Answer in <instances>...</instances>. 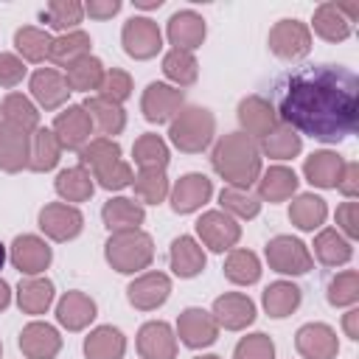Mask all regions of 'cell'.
<instances>
[{"instance_id": "6da1fadb", "label": "cell", "mask_w": 359, "mask_h": 359, "mask_svg": "<svg viewBox=\"0 0 359 359\" xmlns=\"http://www.w3.org/2000/svg\"><path fill=\"white\" fill-rule=\"evenodd\" d=\"M275 115L283 126L323 143H339L356 132L359 79L342 65H306L275 84Z\"/></svg>"}, {"instance_id": "7a4b0ae2", "label": "cell", "mask_w": 359, "mask_h": 359, "mask_svg": "<svg viewBox=\"0 0 359 359\" xmlns=\"http://www.w3.org/2000/svg\"><path fill=\"white\" fill-rule=\"evenodd\" d=\"M210 163H213V171L230 188L250 191V185H255L258 177H261V151H258V143L252 137H247L244 132L224 135L213 146Z\"/></svg>"}, {"instance_id": "3957f363", "label": "cell", "mask_w": 359, "mask_h": 359, "mask_svg": "<svg viewBox=\"0 0 359 359\" xmlns=\"http://www.w3.org/2000/svg\"><path fill=\"white\" fill-rule=\"evenodd\" d=\"M104 258L115 272L135 275L140 269H149V264L154 261V241L143 230L109 233V238L104 244Z\"/></svg>"}, {"instance_id": "277c9868", "label": "cell", "mask_w": 359, "mask_h": 359, "mask_svg": "<svg viewBox=\"0 0 359 359\" xmlns=\"http://www.w3.org/2000/svg\"><path fill=\"white\" fill-rule=\"evenodd\" d=\"M213 135H216V118L205 107H182L168 123V140L185 154L205 151Z\"/></svg>"}, {"instance_id": "5b68a950", "label": "cell", "mask_w": 359, "mask_h": 359, "mask_svg": "<svg viewBox=\"0 0 359 359\" xmlns=\"http://www.w3.org/2000/svg\"><path fill=\"white\" fill-rule=\"evenodd\" d=\"M266 264L280 275H306L314 264L309 247L294 236H275L266 241Z\"/></svg>"}, {"instance_id": "8992f818", "label": "cell", "mask_w": 359, "mask_h": 359, "mask_svg": "<svg viewBox=\"0 0 359 359\" xmlns=\"http://www.w3.org/2000/svg\"><path fill=\"white\" fill-rule=\"evenodd\" d=\"M269 50L278 56V59H286V62H297L303 56H309L311 50V28L300 20H278L272 28H269Z\"/></svg>"}, {"instance_id": "52a82bcc", "label": "cell", "mask_w": 359, "mask_h": 359, "mask_svg": "<svg viewBox=\"0 0 359 359\" xmlns=\"http://www.w3.org/2000/svg\"><path fill=\"white\" fill-rule=\"evenodd\" d=\"M196 236L199 241L213 250V252H224V250H233L241 238V224L227 216L224 210H205L199 219H196Z\"/></svg>"}, {"instance_id": "ba28073f", "label": "cell", "mask_w": 359, "mask_h": 359, "mask_svg": "<svg viewBox=\"0 0 359 359\" xmlns=\"http://www.w3.org/2000/svg\"><path fill=\"white\" fill-rule=\"evenodd\" d=\"M121 45L132 59H151L163 48V34L149 17H129L121 28Z\"/></svg>"}, {"instance_id": "9c48e42d", "label": "cell", "mask_w": 359, "mask_h": 359, "mask_svg": "<svg viewBox=\"0 0 359 359\" xmlns=\"http://www.w3.org/2000/svg\"><path fill=\"white\" fill-rule=\"evenodd\" d=\"M182 107H185L182 90H177L174 84H165V81H151L140 98V112L149 123H165V121L171 123V118Z\"/></svg>"}, {"instance_id": "30bf717a", "label": "cell", "mask_w": 359, "mask_h": 359, "mask_svg": "<svg viewBox=\"0 0 359 359\" xmlns=\"http://www.w3.org/2000/svg\"><path fill=\"white\" fill-rule=\"evenodd\" d=\"M84 227V216L76 205L67 202H48L39 210V230L50 238V241H70L81 233Z\"/></svg>"}, {"instance_id": "8fae6325", "label": "cell", "mask_w": 359, "mask_h": 359, "mask_svg": "<svg viewBox=\"0 0 359 359\" xmlns=\"http://www.w3.org/2000/svg\"><path fill=\"white\" fill-rule=\"evenodd\" d=\"M177 337H180V342L185 348L199 351V348H208V345L216 342L219 325H216V320H213L210 311H205L199 306H188L177 317Z\"/></svg>"}, {"instance_id": "7c38bea8", "label": "cell", "mask_w": 359, "mask_h": 359, "mask_svg": "<svg viewBox=\"0 0 359 359\" xmlns=\"http://www.w3.org/2000/svg\"><path fill=\"white\" fill-rule=\"evenodd\" d=\"M53 135H56L62 149L81 151L93 135V121L87 115V109L81 104H67L53 121Z\"/></svg>"}, {"instance_id": "4fadbf2b", "label": "cell", "mask_w": 359, "mask_h": 359, "mask_svg": "<svg viewBox=\"0 0 359 359\" xmlns=\"http://www.w3.org/2000/svg\"><path fill=\"white\" fill-rule=\"evenodd\" d=\"M8 258H11L14 269H20L22 275L34 278V275H39V272H45V269L50 266L53 252H50V247H48L45 238L31 236V233H22V236H17V238L11 241Z\"/></svg>"}, {"instance_id": "5bb4252c", "label": "cell", "mask_w": 359, "mask_h": 359, "mask_svg": "<svg viewBox=\"0 0 359 359\" xmlns=\"http://www.w3.org/2000/svg\"><path fill=\"white\" fill-rule=\"evenodd\" d=\"M236 118H238L244 135L252 137V140H255V137L261 140V137H266L272 129L280 126V121H278V115H275V107H272L264 95H244V98L238 101Z\"/></svg>"}, {"instance_id": "9a60e30c", "label": "cell", "mask_w": 359, "mask_h": 359, "mask_svg": "<svg viewBox=\"0 0 359 359\" xmlns=\"http://www.w3.org/2000/svg\"><path fill=\"white\" fill-rule=\"evenodd\" d=\"M171 294V278L165 272H143L126 286V300L137 311H154L160 309Z\"/></svg>"}, {"instance_id": "2e32d148", "label": "cell", "mask_w": 359, "mask_h": 359, "mask_svg": "<svg viewBox=\"0 0 359 359\" xmlns=\"http://www.w3.org/2000/svg\"><path fill=\"white\" fill-rule=\"evenodd\" d=\"M294 348L303 359H337L339 339L337 331L325 323H306L294 334Z\"/></svg>"}, {"instance_id": "e0dca14e", "label": "cell", "mask_w": 359, "mask_h": 359, "mask_svg": "<svg viewBox=\"0 0 359 359\" xmlns=\"http://www.w3.org/2000/svg\"><path fill=\"white\" fill-rule=\"evenodd\" d=\"M140 359H177V334L165 320H149L137 331Z\"/></svg>"}, {"instance_id": "ac0fdd59", "label": "cell", "mask_w": 359, "mask_h": 359, "mask_svg": "<svg viewBox=\"0 0 359 359\" xmlns=\"http://www.w3.org/2000/svg\"><path fill=\"white\" fill-rule=\"evenodd\" d=\"M168 194H171V210L174 213H194L213 196V182L205 174L191 171V174H182Z\"/></svg>"}, {"instance_id": "d6986e66", "label": "cell", "mask_w": 359, "mask_h": 359, "mask_svg": "<svg viewBox=\"0 0 359 359\" xmlns=\"http://www.w3.org/2000/svg\"><path fill=\"white\" fill-rule=\"evenodd\" d=\"M213 320L219 328L241 331L255 320V303L241 292H224L213 300Z\"/></svg>"}, {"instance_id": "ffe728a7", "label": "cell", "mask_w": 359, "mask_h": 359, "mask_svg": "<svg viewBox=\"0 0 359 359\" xmlns=\"http://www.w3.org/2000/svg\"><path fill=\"white\" fill-rule=\"evenodd\" d=\"M20 351L28 359H56V353L62 351V337L50 323L34 320L20 331Z\"/></svg>"}, {"instance_id": "44dd1931", "label": "cell", "mask_w": 359, "mask_h": 359, "mask_svg": "<svg viewBox=\"0 0 359 359\" xmlns=\"http://www.w3.org/2000/svg\"><path fill=\"white\" fill-rule=\"evenodd\" d=\"M165 34H168V42L180 50H194L205 42V34H208V25L202 20V14L191 11V8H182V11H174L168 17V25H165Z\"/></svg>"}, {"instance_id": "7402d4cb", "label": "cell", "mask_w": 359, "mask_h": 359, "mask_svg": "<svg viewBox=\"0 0 359 359\" xmlns=\"http://www.w3.org/2000/svg\"><path fill=\"white\" fill-rule=\"evenodd\" d=\"M28 90L34 95V101L42 107V109H59L62 104H67V95H70V87L65 81V76L53 67H39L31 73V81H28Z\"/></svg>"}, {"instance_id": "603a6c76", "label": "cell", "mask_w": 359, "mask_h": 359, "mask_svg": "<svg viewBox=\"0 0 359 359\" xmlns=\"http://www.w3.org/2000/svg\"><path fill=\"white\" fill-rule=\"evenodd\" d=\"M95 300L79 289L65 292L56 303V323L67 331H81L95 320Z\"/></svg>"}, {"instance_id": "cb8c5ba5", "label": "cell", "mask_w": 359, "mask_h": 359, "mask_svg": "<svg viewBox=\"0 0 359 359\" xmlns=\"http://www.w3.org/2000/svg\"><path fill=\"white\" fill-rule=\"evenodd\" d=\"M345 171V160L337 151H311L303 163V174L314 188H337Z\"/></svg>"}, {"instance_id": "d4e9b609", "label": "cell", "mask_w": 359, "mask_h": 359, "mask_svg": "<svg viewBox=\"0 0 359 359\" xmlns=\"http://www.w3.org/2000/svg\"><path fill=\"white\" fill-rule=\"evenodd\" d=\"M101 219L107 224L109 233H123V230H140L146 210L140 202L129 199V196H112L104 202L101 208Z\"/></svg>"}, {"instance_id": "484cf974", "label": "cell", "mask_w": 359, "mask_h": 359, "mask_svg": "<svg viewBox=\"0 0 359 359\" xmlns=\"http://www.w3.org/2000/svg\"><path fill=\"white\" fill-rule=\"evenodd\" d=\"M168 261H171V269L177 278H196L208 264L205 250L194 236H177L171 241Z\"/></svg>"}, {"instance_id": "4316f807", "label": "cell", "mask_w": 359, "mask_h": 359, "mask_svg": "<svg viewBox=\"0 0 359 359\" xmlns=\"http://www.w3.org/2000/svg\"><path fill=\"white\" fill-rule=\"evenodd\" d=\"M0 121L25 135H34L39 129V112H36L34 101L22 93H8L0 101Z\"/></svg>"}, {"instance_id": "83f0119b", "label": "cell", "mask_w": 359, "mask_h": 359, "mask_svg": "<svg viewBox=\"0 0 359 359\" xmlns=\"http://www.w3.org/2000/svg\"><path fill=\"white\" fill-rule=\"evenodd\" d=\"M93 121V129L101 132V137H112V135H121L123 126H126V112L121 104H112L101 95H87L84 104H81Z\"/></svg>"}, {"instance_id": "f1b7e54d", "label": "cell", "mask_w": 359, "mask_h": 359, "mask_svg": "<svg viewBox=\"0 0 359 359\" xmlns=\"http://www.w3.org/2000/svg\"><path fill=\"white\" fill-rule=\"evenodd\" d=\"M297 174L286 165H269L258 177V199L261 202H286L297 191Z\"/></svg>"}, {"instance_id": "f546056e", "label": "cell", "mask_w": 359, "mask_h": 359, "mask_svg": "<svg viewBox=\"0 0 359 359\" xmlns=\"http://www.w3.org/2000/svg\"><path fill=\"white\" fill-rule=\"evenodd\" d=\"M126 337L115 325H98L84 337V356L87 359H123Z\"/></svg>"}, {"instance_id": "4dcf8cb0", "label": "cell", "mask_w": 359, "mask_h": 359, "mask_svg": "<svg viewBox=\"0 0 359 359\" xmlns=\"http://www.w3.org/2000/svg\"><path fill=\"white\" fill-rule=\"evenodd\" d=\"M28 157H31V135L17 132V129L3 123V129H0V168L8 174H17V171L28 168Z\"/></svg>"}, {"instance_id": "1f68e13d", "label": "cell", "mask_w": 359, "mask_h": 359, "mask_svg": "<svg viewBox=\"0 0 359 359\" xmlns=\"http://www.w3.org/2000/svg\"><path fill=\"white\" fill-rule=\"evenodd\" d=\"M53 188L67 205L70 202H87L93 196V191H95V180L84 165H70V168H62L56 174Z\"/></svg>"}, {"instance_id": "d6a6232c", "label": "cell", "mask_w": 359, "mask_h": 359, "mask_svg": "<svg viewBox=\"0 0 359 359\" xmlns=\"http://www.w3.org/2000/svg\"><path fill=\"white\" fill-rule=\"evenodd\" d=\"M328 216V205L323 196L317 194H297L289 205V219L297 230H306V233H314L317 227H323Z\"/></svg>"}, {"instance_id": "836d02e7", "label": "cell", "mask_w": 359, "mask_h": 359, "mask_svg": "<svg viewBox=\"0 0 359 359\" xmlns=\"http://www.w3.org/2000/svg\"><path fill=\"white\" fill-rule=\"evenodd\" d=\"M300 300H303V292H300V286L292 283V280H275V283H269V286L264 289V294H261L264 311H266L269 317H275V320L289 317V314L300 306Z\"/></svg>"}, {"instance_id": "e575fe53", "label": "cell", "mask_w": 359, "mask_h": 359, "mask_svg": "<svg viewBox=\"0 0 359 359\" xmlns=\"http://www.w3.org/2000/svg\"><path fill=\"white\" fill-rule=\"evenodd\" d=\"M314 255L325 266H342L353 258V244L334 227H325L314 236Z\"/></svg>"}, {"instance_id": "d590c367", "label": "cell", "mask_w": 359, "mask_h": 359, "mask_svg": "<svg viewBox=\"0 0 359 359\" xmlns=\"http://www.w3.org/2000/svg\"><path fill=\"white\" fill-rule=\"evenodd\" d=\"M53 292H56L53 289V280L39 278V275L25 278L17 286V306L25 314H45L50 309V303H53Z\"/></svg>"}, {"instance_id": "8d00e7d4", "label": "cell", "mask_w": 359, "mask_h": 359, "mask_svg": "<svg viewBox=\"0 0 359 359\" xmlns=\"http://www.w3.org/2000/svg\"><path fill=\"white\" fill-rule=\"evenodd\" d=\"M311 25H314V34L323 36L325 42H342L351 36V22L345 20L337 3H320L314 8Z\"/></svg>"}, {"instance_id": "74e56055", "label": "cell", "mask_w": 359, "mask_h": 359, "mask_svg": "<svg viewBox=\"0 0 359 359\" xmlns=\"http://www.w3.org/2000/svg\"><path fill=\"white\" fill-rule=\"evenodd\" d=\"M101 79H104V65H101V59L93 56V53H87V56H81V59H76L73 65L65 67V81H67L70 93H73V90H76V93L98 90Z\"/></svg>"}, {"instance_id": "f35d334b", "label": "cell", "mask_w": 359, "mask_h": 359, "mask_svg": "<svg viewBox=\"0 0 359 359\" xmlns=\"http://www.w3.org/2000/svg\"><path fill=\"white\" fill-rule=\"evenodd\" d=\"M50 45H53V36L45 28L22 25L14 34V48H17L22 62H45L50 53Z\"/></svg>"}, {"instance_id": "ab89813d", "label": "cell", "mask_w": 359, "mask_h": 359, "mask_svg": "<svg viewBox=\"0 0 359 359\" xmlns=\"http://www.w3.org/2000/svg\"><path fill=\"white\" fill-rule=\"evenodd\" d=\"M90 45H93V42H90V34L76 28V31L59 34V36L53 39L48 59H50L53 65H59V67H67V65H73L76 59L87 56V53H90Z\"/></svg>"}, {"instance_id": "60d3db41", "label": "cell", "mask_w": 359, "mask_h": 359, "mask_svg": "<svg viewBox=\"0 0 359 359\" xmlns=\"http://www.w3.org/2000/svg\"><path fill=\"white\" fill-rule=\"evenodd\" d=\"M163 73L168 81H174V87H191L196 79H199V62L191 50H180V48H171L165 56H163Z\"/></svg>"}, {"instance_id": "b9f144b4", "label": "cell", "mask_w": 359, "mask_h": 359, "mask_svg": "<svg viewBox=\"0 0 359 359\" xmlns=\"http://www.w3.org/2000/svg\"><path fill=\"white\" fill-rule=\"evenodd\" d=\"M62 157V146L53 135V129L39 126L31 135V157H28V168L31 171H50Z\"/></svg>"}, {"instance_id": "7bdbcfd3", "label": "cell", "mask_w": 359, "mask_h": 359, "mask_svg": "<svg viewBox=\"0 0 359 359\" xmlns=\"http://www.w3.org/2000/svg\"><path fill=\"white\" fill-rule=\"evenodd\" d=\"M224 278L238 286H250L261 278V261L252 250H230L224 258Z\"/></svg>"}, {"instance_id": "ee69618b", "label": "cell", "mask_w": 359, "mask_h": 359, "mask_svg": "<svg viewBox=\"0 0 359 359\" xmlns=\"http://www.w3.org/2000/svg\"><path fill=\"white\" fill-rule=\"evenodd\" d=\"M300 149H303L300 135L283 123L278 129H272L266 137H261V146H258V151L272 157V160H292L300 154Z\"/></svg>"}, {"instance_id": "f6af8a7d", "label": "cell", "mask_w": 359, "mask_h": 359, "mask_svg": "<svg viewBox=\"0 0 359 359\" xmlns=\"http://www.w3.org/2000/svg\"><path fill=\"white\" fill-rule=\"evenodd\" d=\"M132 188H135V196L146 205H160L171 191L163 168H140L132 180Z\"/></svg>"}, {"instance_id": "bcb514c9", "label": "cell", "mask_w": 359, "mask_h": 359, "mask_svg": "<svg viewBox=\"0 0 359 359\" xmlns=\"http://www.w3.org/2000/svg\"><path fill=\"white\" fill-rule=\"evenodd\" d=\"M132 157H135V163H137L140 168H163V171H165V165H168V160H171L165 140H163L160 135H154V132H146V135H140V137L135 140Z\"/></svg>"}, {"instance_id": "7dc6e473", "label": "cell", "mask_w": 359, "mask_h": 359, "mask_svg": "<svg viewBox=\"0 0 359 359\" xmlns=\"http://www.w3.org/2000/svg\"><path fill=\"white\" fill-rule=\"evenodd\" d=\"M81 17H84V6H81L79 0H53V3H48V8L42 11V20H45L50 28L62 31V34L76 31V25L81 22Z\"/></svg>"}, {"instance_id": "c3c4849f", "label": "cell", "mask_w": 359, "mask_h": 359, "mask_svg": "<svg viewBox=\"0 0 359 359\" xmlns=\"http://www.w3.org/2000/svg\"><path fill=\"white\" fill-rule=\"evenodd\" d=\"M219 205L233 219H255L261 213V199L258 196H252L250 191H241V188H230V185L222 188Z\"/></svg>"}, {"instance_id": "681fc988", "label": "cell", "mask_w": 359, "mask_h": 359, "mask_svg": "<svg viewBox=\"0 0 359 359\" xmlns=\"http://www.w3.org/2000/svg\"><path fill=\"white\" fill-rule=\"evenodd\" d=\"M79 160H81V165L90 171H98V168H104V165H109V163H115V160H121V146H118V140H112V137H93L81 151H79Z\"/></svg>"}, {"instance_id": "f907efd6", "label": "cell", "mask_w": 359, "mask_h": 359, "mask_svg": "<svg viewBox=\"0 0 359 359\" xmlns=\"http://www.w3.org/2000/svg\"><path fill=\"white\" fill-rule=\"evenodd\" d=\"M359 300V272L345 269L328 280V303L331 306H353Z\"/></svg>"}, {"instance_id": "816d5d0a", "label": "cell", "mask_w": 359, "mask_h": 359, "mask_svg": "<svg viewBox=\"0 0 359 359\" xmlns=\"http://www.w3.org/2000/svg\"><path fill=\"white\" fill-rule=\"evenodd\" d=\"M98 95L112 101V104H123L132 95V76L121 67H109L104 70V79L98 84Z\"/></svg>"}, {"instance_id": "f5cc1de1", "label": "cell", "mask_w": 359, "mask_h": 359, "mask_svg": "<svg viewBox=\"0 0 359 359\" xmlns=\"http://www.w3.org/2000/svg\"><path fill=\"white\" fill-rule=\"evenodd\" d=\"M233 359H275V342L264 331L247 334V337L238 339V345L233 351Z\"/></svg>"}, {"instance_id": "db71d44e", "label": "cell", "mask_w": 359, "mask_h": 359, "mask_svg": "<svg viewBox=\"0 0 359 359\" xmlns=\"http://www.w3.org/2000/svg\"><path fill=\"white\" fill-rule=\"evenodd\" d=\"M93 180H95L101 188H107V191H121V188L132 185L135 174H132V165H129L126 160H115V163H109V165L93 171Z\"/></svg>"}, {"instance_id": "11a10c76", "label": "cell", "mask_w": 359, "mask_h": 359, "mask_svg": "<svg viewBox=\"0 0 359 359\" xmlns=\"http://www.w3.org/2000/svg\"><path fill=\"white\" fill-rule=\"evenodd\" d=\"M25 73L28 67L17 53H0V87H17Z\"/></svg>"}, {"instance_id": "9f6ffc18", "label": "cell", "mask_w": 359, "mask_h": 359, "mask_svg": "<svg viewBox=\"0 0 359 359\" xmlns=\"http://www.w3.org/2000/svg\"><path fill=\"white\" fill-rule=\"evenodd\" d=\"M337 227L348 241H353L359 236V205L353 199H348L337 208Z\"/></svg>"}, {"instance_id": "6f0895ef", "label": "cell", "mask_w": 359, "mask_h": 359, "mask_svg": "<svg viewBox=\"0 0 359 359\" xmlns=\"http://www.w3.org/2000/svg\"><path fill=\"white\" fill-rule=\"evenodd\" d=\"M121 11V0H90L84 6V14H90L93 20H109Z\"/></svg>"}, {"instance_id": "680465c9", "label": "cell", "mask_w": 359, "mask_h": 359, "mask_svg": "<svg viewBox=\"0 0 359 359\" xmlns=\"http://www.w3.org/2000/svg\"><path fill=\"white\" fill-rule=\"evenodd\" d=\"M348 199H353L359 194V165L356 163H345V171H342V180L337 185Z\"/></svg>"}, {"instance_id": "91938a15", "label": "cell", "mask_w": 359, "mask_h": 359, "mask_svg": "<svg viewBox=\"0 0 359 359\" xmlns=\"http://www.w3.org/2000/svg\"><path fill=\"white\" fill-rule=\"evenodd\" d=\"M342 328H345V334H348L351 339H359V309L345 311V317H342Z\"/></svg>"}, {"instance_id": "94428289", "label": "cell", "mask_w": 359, "mask_h": 359, "mask_svg": "<svg viewBox=\"0 0 359 359\" xmlns=\"http://www.w3.org/2000/svg\"><path fill=\"white\" fill-rule=\"evenodd\" d=\"M8 303H11V286L0 278V311H3V309H8Z\"/></svg>"}, {"instance_id": "6125c7cd", "label": "cell", "mask_w": 359, "mask_h": 359, "mask_svg": "<svg viewBox=\"0 0 359 359\" xmlns=\"http://www.w3.org/2000/svg\"><path fill=\"white\" fill-rule=\"evenodd\" d=\"M135 6H137V8H160L163 0H135Z\"/></svg>"}, {"instance_id": "be15d7a7", "label": "cell", "mask_w": 359, "mask_h": 359, "mask_svg": "<svg viewBox=\"0 0 359 359\" xmlns=\"http://www.w3.org/2000/svg\"><path fill=\"white\" fill-rule=\"evenodd\" d=\"M3 264H6V244L0 241V269H3Z\"/></svg>"}, {"instance_id": "e7e4bbea", "label": "cell", "mask_w": 359, "mask_h": 359, "mask_svg": "<svg viewBox=\"0 0 359 359\" xmlns=\"http://www.w3.org/2000/svg\"><path fill=\"white\" fill-rule=\"evenodd\" d=\"M194 359H222V356H216V353H202V356H194Z\"/></svg>"}, {"instance_id": "03108f58", "label": "cell", "mask_w": 359, "mask_h": 359, "mask_svg": "<svg viewBox=\"0 0 359 359\" xmlns=\"http://www.w3.org/2000/svg\"><path fill=\"white\" fill-rule=\"evenodd\" d=\"M0 359H3V345H0Z\"/></svg>"}, {"instance_id": "003e7915", "label": "cell", "mask_w": 359, "mask_h": 359, "mask_svg": "<svg viewBox=\"0 0 359 359\" xmlns=\"http://www.w3.org/2000/svg\"><path fill=\"white\" fill-rule=\"evenodd\" d=\"M0 129H3V121H0Z\"/></svg>"}]
</instances>
